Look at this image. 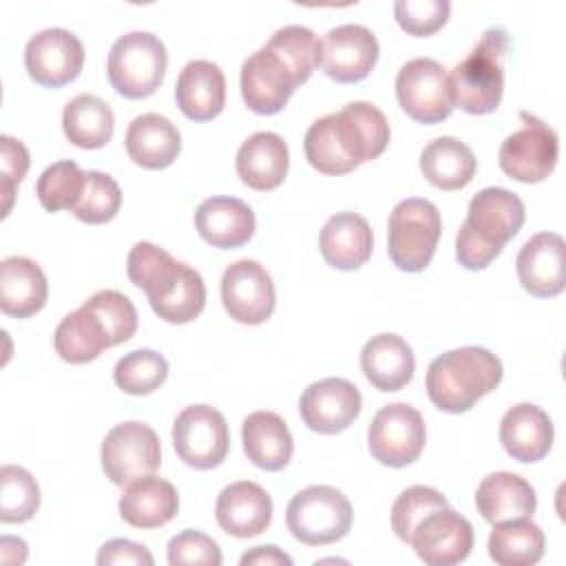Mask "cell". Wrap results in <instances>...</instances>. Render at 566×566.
I'll use <instances>...</instances> for the list:
<instances>
[{"label": "cell", "instance_id": "obj_1", "mask_svg": "<svg viewBox=\"0 0 566 566\" xmlns=\"http://www.w3.org/2000/svg\"><path fill=\"white\" fill-rule=\"evenodd\" d=\"M126 274L133 285L146 292L153 312L166 323H190L206 307L201 274L150 241H137L130 248Z\"/></svg>", "mask_w": 566, "mask_h": 566}, {"label": "cell", "instance_id": "obj_2", "mask_svg": "<svg viewBox=\"0 0 566 566\" xmlns=\"http://www.w3.org/2000/svg\"><path fill=\"white\" fill-rule=\"evenodd\" d=\"M500 358L480 345H464L436 356L427 369L429 400L447 413L469 411L502 380Z\"/></svg>", "mask_w": 566, "mask_h": 566}, {"label": "cell", "instance_id": "obj_3", "mask_svg": "<svg viewBox=\"0 0 566 566\" xmlns=\"http://www.w3.org/2000/svg\"><path fill=\"white\" fill-rule=\"evenodd\" d=\"M506 53V31L502 27L486 29L469 55L447 75L453 106H460L471 115L493 113L500 106L504 93Z\"/></svg>", "mask_w": 566, "mask_h": 566}, {"label": "cell", "instance_id": "obj_4", "mask_svg": "<svg viewBox=\"0 0 566 566\" xmlns=\"http://www.w3.org/2000/svg\"><path fill=\"white\" fill-rule=\"evenodd\" d=\"M166 66V46L150 31H128L119 35L106 60L111 86L128 99L153 95L164 82Z\"/></svg>", "mask_w": 566, "mask_h": 566}, {"label": "cell", "instance_id": "obj_5", "mask_svg": "<svg viewBox=\"0 0 566 566\" xmlns=\"http://www.w3.org/2000/svg\"><path fill=\"white\" fill-rule=\"evenodd\" d=\"M442 221L429 199L409 197L396 203L387 223V252L402 272H422L438 248Z\"/></svg>", "mask_w": 566, "mask_h": 566}, {"label": "cell", "instance_id": "obj_6", "mask_svg": "<svg viewBox=\"0 0 566 566\" xmlns=\"http://www.w3.org/2000/svg\"><path fill=\"white\" fill-rule=\"evenodd\" d=\"M354 511L347 495L327 484H312L298 491L285 509L290 533L307 546L338 542L352 528Z\"/></svg>", "mask_w": 566, "mask_h": 566}, {"label": "cell", "instance_id": "obj_7", "mask_svg": "<svg viewBox=\"0 0 566 566\" xmlns=\"http://www.w3.org/2000/svg\"><path fill=\"white\" fill-rule=\"evenodd\" d=\"M159 464V436L153 427L139 420L115 424L102 442V469L117 486H126L137 478L155 473Z\"/></svg>", "mask_w": 566, "mask_h": 566}, {"label": "cell", "instance_id": "obj_8", "mask_svg": "<svg viewBox=\"0 0 566 566\" xmlns=\"http://www.w3.org/2000/svg\"><path fill=\"white\" fill-rule=\"evenodd\" d=\"M520 117L524 124L502 142L497 161L511 179L537 184L555 170L559 155L557 133L526 111H522Z\"/></svg>", "mask_w": 566, "mask_h": 566}, {"label": "cell", "instance_id": "obj_9", "mask_svg": "<svg viewBox=\"0 0 566 566\" xmlns=\"http://www.w3.org/2000/svg\"><path fill=\"white\" fill-rule=\"evenodd\" d=\"M177 455L192 469L219 467L230 449V431L223 413L210 405H190L172 422Z\"/></svg>", "mask_w": 566, "mask_h": 566}, {"label": "cell", "instance_id": "obj_10", "mask_svg": "<svg viewBox=\"0 0 566 566\" xmlns=\"http://www.w3.org/2000/svg\"><path fill=\"white\" fill-rule=\"evenodd\" d=\"M424 420L420 411L407 402L382 407L367 431V447L374 460L394 469L416 462L424 449Z\"/></svg>", "mask_w": 566, "mask_h": 566}, {"label": "cell", "instance_id": "obj_11", "mask_svg": "<svg viewBox=\"0 0 566 566\" xmlns=\"http://www.w3.org/2000/svg\"><path fill=\"white\" fill-rule=\"evenodd\" d=\"M400 108L420 124H438L453 111L447 69L431 57L405 62L396 75Z\"/></svg>", "mask_w": 566, "mask_h": 566}, {"label": "cell", "instance_id": "obj_12", "mask_svg": "<svg viewBox=\"0 0 566 566\" xmlns=\"http://www.w3.org/2000/svg\"><path fill=\"white\" fill-rule=\"evenodd\" d=\"M298 84L303 82L294 69L268 44L256 49L241 64L243 102L259 115H274L283 111Z\"/></svg>", "mask_w": 566, "mask_h": 566}, {"label": "cell", "instance_id": "obj_13", "mask_svg": "<svg viewBox=\"0 0 566 566\" xmlns=\"http://www.w3.org/2000/svg\"><path fill=\"white\" fill-rule=\"evenodd\" d=\"M24 66L35 84L60 88L80 75L84 66V44L69 29H42L31 35L24 46Z\"/></svg>", "mask_w": 566, "mask_h": 566}, {"label": "cell", "instance_id": "obj_14", "mask_svg": "<svg viewBox=\"0 0 566 566\" xmlns=\"http://www.w3.org/2000/svg\"><path fill=\"white\" fill-rule=\"evenodd\" d=\"M378 60V40L365 24H338L318 40V66L340 84L365 80Z\"/></svg>", "mask_w": 566, "mask_h": 566}, {"label": "cell", "instance_id": "obj_15", "mask_svg": "<svg viewBox=\"0 0 566 566\" xmlns=\"http://www.w3.org/2000/svg\"><path fill=\"white\" fill-rule=\"evenodd\" d=\"M221 301L230 318L243 325L265 323L276 305L272 276L252 259L230 263L221 276Z\"/></svg>", "mask_w": 566, "mask_h": 566}, {"label": "cell", "instance_id": "obj_16", "mask_svg": "<svg viewBox=\"0 0 566 566\" xmlns=\"http://www.w3.org/2000/svg\"><path fill=\"white\" fill-rule=\"evenodd\" d=\"M409 544L424 564L453 566L469 557L473 548V526L449 506L436 509L418 522Z\"/></svg>", "mask_w": 566, "mask_h": 566}, {"label": "cell", "instance_id": "obj_17", "mask_svg": "<svg viewBox=\"0 0 566 566\" xmlns=\"http://www.w3.org/2000/svg\"><path fill=\"white\" fill-rule=\"evenodd\" d=\"M363 398L347 378H323L307 385L298 400V411L307 429L316 433H340L360 413Z\"/></svg>", "mask_w": 566, "mask_h": 566}, {"label": "cell", "instance_id": "obj_18", "mask_svg": "<svg viewBox=\"0 0 566 566\" xmlns=\"http://www.w3.org/2000/svg\"><path fill=\"white\" fill-rule=\"evenodd\" d=\"M524 217V201L515 192L489 186L469 201L464 223L480 241L502 248L520 232Z\"/></svg>", "mask_w": 566, "mask_h": 566}, {"label": "cell", "instance_id": "obj_19", "mask_svg": "<svg viewBox=\"0 0 566 566\" xmlns=\"http://www.w3.org/2000/svg\"><path fill=\"white\" fill-rule=\"evenodd\" d=\"M515 270L522 287L539 298L557 296L566 283L564 239L557 232H537L520 250Z\"/></svg>", "mask_w": 566, "mask_h": 566}, {"label": "cell", "instance_id": "obj_20", "mask_svg": "<svg viewBox=\"0 0 566 566\" xmlns=\"http://www.w3.org/2000/svg\"><path fill=\"white\" fill-rule=\"evenodd\" d=\"M334 115L336 137L354 166L385 153L391 130L385 113L371 102H349Z\"/></svg>", "mask_w": 566, "mask_h": 566}, {"label": "cell", "instance_id": "obj_21", "mask_svg": "<svg viewBox=\"0 0 566 566\" xmlns=\"http://www.w3.org/2000/svg\"><path fill=\"white\" fill-rule=\"evenodd\" d=\"M217 524L232 537L261 535L272 522V497L263 486L239 480L221 489L214 506Z\"/></svg>", "mask_w": 566, "mask_h": 566}, {"label": "cell", "instance_id": "obj_22", "mask_svg": "<svg viewBox=\"0 0 566 566\" xmlns=\"http://www.w3.org/2000/svg\"><path fill=\"white\" fill-rule=\"evenodd\" d=\"M199 237L212 248L230 250L248 243L256 230L252 208L237 197L203 199L195 212Z\"/></svg>", "mask_w": 566, "mask_h": 566}, {"label": "cell", "instance_id": "obj_23", "mask_svg": "<svg viewBox=\"0 0 566 566\" xmlns=\"http://www.w3.org/2000/svg\"><path fill=\"white\" fill-rule=\"evenodd\" d=\"M175 99L192 122H208L226 106V75L210 60H190L177 75Z\"/></svg>", "mask_w": 566, "mask_h": 566}, {"label": "cell", "instance_id": "obj_24", "mask_svg": "<svg viewBox=\"0 0 566 566\" xmlns=\"http://www.w3.org/2000/svg\"><path fill=\"white\" fill-rule=\"evenodd\" d=\"M553 436L551 416L533 402L511 407L500 420V442L517 462L542 460L553 447Z\"/></svg>", "mask_w": 566, "mask_h": 566}, {"label": "cell", "instance_id": "obj_25", "mask_svg": "<svg viewBox=\"0 0 566 566\" xmlns=\"http://www.w3.org/2000/svg\"><path fill=\"white\" fill-rule=\"evenodd\" d=\"M237 175L254 190H274L283 184L290 168V150L281 135L259 130L237 150Z\"/></svg>", "mask_w": 566, "mask_h": 566}, {"label": "cell", "instance_id": "obj_26", "mask_svg": "<svg viewBox=\"0 0 566 566\" xmlns=\"http://www.w3.org/2000/svg\"><path fill=\"white\" fill-rule=\"evenodd\" d=\"M318 248L327 265L349 272L360 268L374 248L369 221L358 212H336L321 230Z\"/></svg>", "mask_w": 566, "mask_h": 566}, {"label": "cell", "instance_id": "obj_27", "mask_svg": "<svg viewBox=\"0 0 566 566\" xmlns=\"http://www.w3.org/2000/svg\"><path fill=\"white\" fill-rule=\"evenodd\" d=\"M124 146L137 166L161 170L181 153V135L168 117L159 113H144L128 124Z\"/></svg>", "mask_w": 566, "mask_h": 566}, {"label": "cell", "instance_id": "obj_28", "mask_svg": "<svg viewBox=\"0 0 566 566\" xmlns=\"http://www.w3.org/2000/svg\"><path fill=\"white\" fill-rule=\"evenodd\" d=\"M49 296L42 268L29 256H7L0 263V310L13 318H29L40 312Z\"/></svg>", "mask_w": 566, "mask_h": 566}, {"label": "cell", "instance_id": "obj_29", "mask_svg": "<svg viewBox=\"0 0 566 566\" xmlns=\"http://www.w3.org/2000/svg\"><path fill=\"white\" fill-rule=\"evenodd\" d=\"M179 511L177 489L157 475H144L126 484L119 497V515L135 528H159Z\"/></svg>", "mask_w": 566, "mask_h": 566}, {"label": "cell", "instance_id": "obj_30", "mask_svg": "<svg viewBox=\"0 0 566 566\" xmlns=\"http://www.w3.org/2000/svg\"><path fill=\"white\" fill-rule=\"evenodd\" d=\"M360 369L376 389L398 391L411 380L416 358L402 336L376 334L360 349Z\"/></svg>", "mask_w": 566, "mask_h": 566}, {"label": "cell", "instance_id": "obj_31", "mask_svg": "<svg viewBox=\"0 0 566 566\" xmlns=\"http://www.w3.org/2000/svg\"><path fill=\"white\" fill-rule=\"evenodd\" d=\"M478 513L489 524H500L517 517H531L537 506L535 489L520 475L509 471L489 473L475 491Z\"/></svg>", "mask_w": 566, "mask_h": 566}, {"label": "cell", "instance_id": "obj_32", "mask_svg": "<svg viewBox=\"0 0 566 566\" xmlns=\"http://www.w3.org/2000/svg\"><path fill=\"white\" fill-rule=\"evenodd\" d=\"M243 451L248 460L263 471H281L287 467L294 440L285 420L274 411H254L241 427Z\"/></svg>", "mask_w": 566, "mask_h": 566}, {"label": "cell", "instance_id": "obj_33", "mask_svg": "<svg viewBox=\"0 0 566 566\" xmlns=\"http://www.w3.org/2000/svg\"><path fill=\"white\" fill-rule=\"evenodd\" d=\"M478 168L473 150L455 137H438L420 153V170L440 190H460L471 184Z\"/></svg>", "mask_w": 566, "mask_h": 566}, {"label": "cell", "instance_id": "obj_34", "mask_svg": "<svg viewBox=\"0 0 566 566\" xmlns=\"http://www.w3.org/2000/svg\"><path fill=\"white\" fill-rule=\"evenodd\" d=\"M62 130L77 148H102L115 130L113 108L97 95L82 93L62 111Z\"/></svg>", "mask_w": 566, "mask_h": 566}, {"label": "cell", "instance_id": "obj_35", "mask_svg": "<svg viewBox=\"0 0 566 566\" xmlns=\"http://www.w3.org/2000/svg\"><path fill=\"white\" fill-rule=\"evenodd\" d=\"M53 345L60 358L73 365L95 360L106 347H111L104 325L84 303L82 307L66 314L57 323L53 334Z\"/></svg>", "mask_w": 566, "mask_h": 566}, {"label": "cell", "instance_id": "obj_36", "mask_svg": "<svg viewBox=\"0 0 566 566\" xmlns=\"http://www.w3.org/2000/svg\"><path fill=\"white\" fill-rule=\"evenodd\" d=\"M486 548L500 566H531L544 555V533L531 517L500 522L493 524Z\"/></svg>", "mask_w": 566, "mask_h": 566}, {"label": "cell", "instance_id": "obj_37", "mask_svg": "<svg viewBox=\"0 0 566 566\" xmlns=\"http://www.w3.org/2000/svg\"><path fill=\"white\" fill-rule=\"evenodd\" d=\"M86 172L73 161L62 159L44 168V172L38 177L35 195L44 210L57 212V210H73L84 192Z\"/></svg>", "mask_w": 566, "mask_h": 566}, {"label": "cell", "instance_id": "obj_38", "mask_svg": "<svg viewBox=\"0 0 566 566\" xmlns=\"http://www.w3.org/2000/svg\"><path fill=\"white\" fill-rule=\"evenodd\" d=\"M168 378V360L155 349H135L122 356L113 369L115 385L130 396L153 394Z\"/></svg>", "mask_w": 566, "mask_h": 566}, {"label": "cell", "instance_id": "obj_39", "mask_svg": "<svg viewBox=\"0 0 566 566\" xmlns=\"http://www.w3.org/2000/svg\"><path fill=\"white\" fill-rule=\"evenodd\" d=\"M38 509L40 486L35 478L18 464H4L0 469V520L4 524H20L31 520Z\"/></svg>", "mask_w": 566, "mask_h": 566}, {"label": "cell", "instance_id": "obj_40", "mask_svg": "<svg viewBox=\"0 0 566 566\" xmlns=\"http://www.w3.org/2000/svg\"><path fill=\"white\" fill-rule=\"evenodd\" d=\"M305 157L312 164V168H316L323 175H345L349 170H354V161L345 155L338 137H336V128H334V115H325L321 119H316L307 133H305Z\"/></svg>", "mask_w": 566, "mask_h": 566}, {"label": "cell", "instance_id": "obj_41", "mask_svg": "<svg viewBox=\"0 0 566 566\" xmlns=\"http://www.w3.org/2000/svg\"><path fill=\"white\" fill-rule=\"evenodd\" d=\"M84 305L99 318L108 336V345L126 343L137 329V310L133 301L117 290H99Z\"/></svg>", "mask_w": 566, "mask_h": 566}, {"label": "cell", "instance_id": "obj_42", "mask_svg": "<svg viewBox=\"0 0 566 566\" xmlns=\"http://www.w3.org/2000/svg\"><path fill=\"white\" fill-rule=\"evenodd\" d=\"M119 206H122L119 184L106 172L88 170L84 192L71 212L84 223L99 226L111 221L119 212Z\"/></svg>", "mask_w": 566, "mask_h": 566}, {"label": "cell", "instance_id": "obj_43", "mask_svg": "<svg viewBox=\"0 0 566 566\" xmlns=\"http://www.w3.org/2000/svg\"><path fill=\"white\" fill-rule=\"evenodd\" d=\"M274 49L298 75L301 82H307L314 66L318 64V40L310 27L287 24L276 29L265 42Z\"/></svg>", "mask_w": 566, "mask_h": 566}, {"label": "cell", "instance_id": "obj_44", "mask_svg": "<svg viewBox=\"0 0 566 566\" xmlns=\"http://www.w3.org/2000/svg\"><path fill=\"white\" fill-rule=\"evenodd\" d=\"M444 506H449V502L440 491L422 484L409 486L396 497L391 506V528L405 544H409L418 522L431 511L444 509Z\"/></svg>", "mask_w": 566, "mask_h": 566}, {"label": "cell", "instance_id": "obj_45", "mask_svg": "<svg viewBox=\"0 0 566 566\" xmlns=\"http://www.w3.org/2000/svg\"><path fill=\"white\" fill-rule=\"evenodd\" d=\"M451 13L449 0H398L394 4L396 22L409 35H431L444 27Z\"/></svg>", "mask_w": 566, "mask_h": 566}, {"label": "cell", "instance_id": "obj_46", "mask_svg": "<svg viewBox=\"0 0 566 566\" xmlns=\"http://www.w3.org/2000/svg\"><path fill=\"white\" fill-rule=\"evenodd\" d=\"M223 562L219 544L195 528H186L177 533L168 542V564L184 566V564H199V566H219Z\"/></svg>", "mask_w": 566, "mask_h": 566}, {"label": "cell", "instance_id": "obj_47", "mask_svg": "<svg viewBox=\"0 0 566 566\" xmlns=\"http://www.w3.org/2000/svg\"><path fill=\"white\" fill-rule=\"evenodd\" d=\"M0 170H2V217L9 214L11 210V201H13V190L15 186L24 179L27 170H29V150L27 146L11 137V135H2L0 137Z\"/></svg>", "mask_w": 566, "mask_h": 566}, {"label": "cell", "instance_id": "obj_48", "mask_svg": "<svg viewBox=\"0 0 566 566\" xmlns=\"http://www.w3.org/2000/svg\"><path fill=\"white\" fill-rule=\"evenodd\" d=\"M500 252H502V248L480 241L469 230L467 223L460 226L458 237H455V259L460 261V265H464L467 270H484Z\"/></svg>", "mask_w": 566, "mask_h": 566}, {"label": "cell", "instance_id": "obj_49", "mask_svg": "<svg viewBox=\"0 0 566 566\" xmlns=\"http://www.w3.org/2000/svg\"><path fill=\"white\" fill-rule=\"evenodd\" d=\"M97 564L99 566H111V564H137V566H153L155 559L150 551L144 544L130 542V539H108L102 544L97 553Z\"/></svg>", "mask_w": 566, "mask_h": 566}, {"label": "cell", "instance_id": "obj_50", "mask_svg": "<svg viewBox=\"0 0 566 566\" xmlns=\"http://www.w3.org/2000/svg\"><path fill=\"white\" fill-rule=\"evenodd\" d=\"M241 566H248V564H254V566H292V557L285 555L283 551H279L276 546L272 544H265V546H254L252 551L243 553L241 555Z\"/></svg>", "mask_w": 566, "mask_h": 566}]
</instances>
